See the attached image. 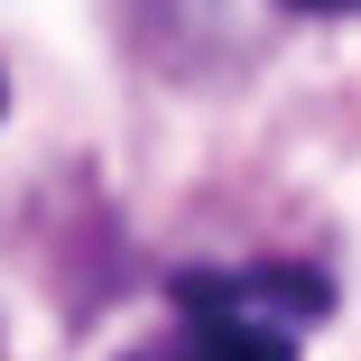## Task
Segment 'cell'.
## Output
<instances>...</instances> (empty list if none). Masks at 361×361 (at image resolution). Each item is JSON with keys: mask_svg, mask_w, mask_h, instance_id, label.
I'll return each instance as SVG.
<instances>
[{"mask_svg": "<svg viewBox=\"0 0 361 361\" xmlns=\"http://www.w3.org/2000/svg\"><path fill=\"white\" fill-rule=\"evenodd\" d=\"M130 361H185V352H130Z\"/></svg>", "mask_w": 361, "mask_h": 361, "instance_id": "3957f363", "label": "cell"}, {"mask_svg": "<svg viewBox=\"0 0 361 361\" xmlns=\"http://www.w3.org/2000/svg\"><path fill=\"white\" fill-rule=\"evenodd\" d=\"M0 102H10V84H0Z\"/></svg>", "mask_w": 361, "mask_h": 361, "instance_id": "277c9868", "label": "cell"}, {"mask_svg": "<svg viewBox=\"0 0 361 361\" xmlns=\"http://www.w3.org/2000/svg\"><path fill=\"white\" fill-rule=\"evenodd\" d=\"M287 10H315V19H352L361 0H287Z\"/></svg>", "mask_w": 361, "mask_h": 361, "instance_id": "7a4b0ae2", "label": "cell"}, {"mask_svg": "<svg viewBox=\"0 0 361 361\" xmlns=\"http://www.w3.org/2000/svg\"><path fill=\"white\" fill-rule=\"evenodd\" d=\"M185 361H287V334L259 315H195Z\"/></svg>", "mask_w": 361, "mask_h": 361, "instance_id": "6da1fadb", "label": "cell"}]
</instances>
